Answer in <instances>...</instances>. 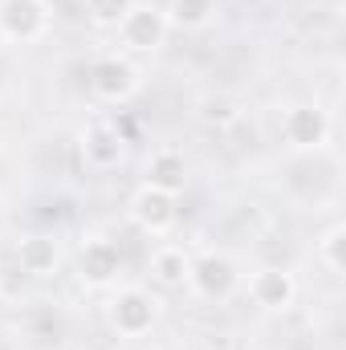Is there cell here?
<instances>
[{
    "label": "cell",
    "mask_w": 346,
    "mask_h": 350,
    "mask_svg": "<svg viewBox=\"0 0 346 350\" xmlns=\"http://www.w3.org/2000/svg\"><path fill=\"white\" fill-rule=\"evenodd\" d=\"M106 318H110L114 334H122V338H143V334L155 326V318H159V301H155L147 289L127 285V289H118V293L110 297Z\"/></svg>",
    "instance_id": "6da1fadb"
},
{
    "label": "cell",
    "mask_w": 346,
    "mask_h": 350,
    "mask_svg": "<svg viewBox=\"0 0 346 350\" xmlns=\"http://www.w3.org/2000/svg\"><path fill=\"white\" fill-rule=\"evenodd\" d=\"M114 33H118L122 49H131V53H155L163 45V37H168V16H163V8L135 0L127 8V16L118 21Z\"/></svg>",
    "instance_id": "7a4b0ae2"
},
{
    "label": "cell",
    "mask_w": 346,
    "mask_h": 350,
    "mask_svg": "<svg viewBox=\"0 0 346 350\" xmlns=\"http://www.w3.org/2000/svg\"><path fill=\"white\" fill-rule=\"evenodd\" d=\"M78 151H82L90 172H114L127 155V139L110 118H90L78 135Z\"/></svg>",
    "instance_id": "3957f363"
},
{
    "label": "cell",
    "mask_w": 346,
    "mask_h": 350,
    "mask_svg": "<svg viewBox=\"0 0 346 350\" xmlns=\"http://www.w3.org/2000/svg\"><path fill=\"white\" fill-rule=\"evenodd\" d=\"M49 33V4L45 0H0V37L8 41H41Z\"/></svg>",
    "instance_id": "277c9868"
},
{
    "label": "cell",
    "mask_w": 346,
    "mask_h": 350,
    "mask_svg": "<svg viewBox=\"0 0 346 350\" xmlns=\"http://www.w3.org/2000/svg\"><path fill=\"white\" fill-rule=\"evenodd\" d=\"M131 220L147 232V237H168L179 220V200L172 191H159V187H139L135 200H131Z\"/></svg>",
    "instance_id": "5b68a950"
},
{
    "label": "cell",
    "mask_w": 346,
    "mask_h": 350,
    "mask_svg": "<svg viewBox=\"0 0 346 350\" xmlns=\"http://www.w3.org/2000/svg\"><path fill=\"white\" fill-rule=\"evenodd\" d=\"M237 281H241V273H237V265L228 261L224 253H204V257H196L191 269H187V285L204 301H224L237 289Z\"/></svg>",
    "instance_id": "8992f818"
},
{
    "label": "cell",
    "mask_w": 346,
    "mask_h": 350,
    "mask_svg": "<svg viewBox=\"0 0 346 350\" xmlns=\"http://www.w3.org/2000/svg\"><path fill=\"white\" fill-rule=\"evenodd\" d=\"M281 139L293 147V151H318L330 143V118L318 110V106H289L281 114Z\"/></svg>",
    "instance_id": "52a82bcc"
},
{
    "label": "cell",
    "mask_w": 346,
    "mask_h": 350,
    "mask_svg": "<svg viewBox=\"0 0 346 350\" xmlns=\"http://www.w3.org/2000/svg\"><path fill=\"white\" fill-rule=\"evenodd\" d=\"M90 90H94V98H102V102H127V98H135V90H139V70H135L127 57L106 53V57H98V62L90 66Z\"/></svg>",
    "instance_id": "ba28073f"
},
{
    "label": "cell",
    "mask_w": 346,
    "mask_h": 350,
    "mask_svg": "<svg viewBox=\"0 0 346 350\" xmlns=\"http://www.w3.org/2000/svg\"><path fill=\"white\" fill-rule=\"evenodd\" d=\"M249 297H253L257 310L281 314V310L293 306L297 281H293V273H285V269H277V265H265V269H257V273L249 277Z\"/></svg>",
    "instance_id": "9c48e42d"
},
{
    "label": "cell",
    "mask_w": 346,
    "mask_h": 350,
    "mask_svg": "<svg viewBox=\"0 0 346 350\" xmlns=\"http://www.w3.org/2000/svg\"><path fill=\"white\" fill-rule=\"evenodd\" d=\"M78 269H82V281L86 285H110L122 273L118 245L106 241V237H86L82 249H78Z\"/></svg>",
    "instance_id": "30bf717a"
},
{
    "label": "cell",
    "mask_w": 346,
    "mask_h": 350,
    "mask_svg": "<svg viewBox=\"0 0 346 350\" xmlns=\"http://www.w3.org/2000/svg\"><path fill=\"white\" fill-rule=\"evenodd\" d=\"M143 183L179 196L183 183H187V159H183V151H179V147H159V151L147 159V167H143Z\"/></svg>",
    "instance_id": "8fae6325"
},
{
    "label": "cell",
    "mask_w": 346,
    "mask_h": 350,
    "mask_svg": "<svg viewBox=\"0 0 346 350\" xmlns=\"http://www.w3.org/2000/svg\"><path fill=\"white\" fill-rule=\"evenodd\" d=\"M220 12V0H168L163 16H168V29H183V33H200L216 21Z\"/></svg>",
    "instance_id": "7c38bea8"
},
{
    "label": "cell",
    "mask_w": 346,
    "mask_h": 350,
    "mask_svg": "<svg viewBox=\"0 0 346 350\" xmlns=\"http://www.w3.org/2000/svg\"><path fill=\"white\" fill-rule=\"evenodd\" d=\"M57 261H62V253H57V241H49V237H25L16 245V265L29 277H49Z\"/></svg>",
    "instance_id": "4fadbf2b"
},
{
    "label": "cell",
    "mask_w": 346,
    "mask_h": 350,
    "mask_svg": "<svg viewBox=\"0 0 346 350\" xmlns=\"http://www.w3.org/2000/svg\"><path fill=\"white\" fill-rule=\"evenodd\" d=\"M187 269H191V257H187L179 245H163V249H155V257H151V277H155L163 289L187 285Z\"/></svg>",
    "instance_id": "5bb4252c"
},
{
    "label": "cell",
    "mask_w": 346,
    "mask_h": 350,
    "mask_svg": "<svg viewBox=\"0 0 346 350\" xmlns=\"http://www.w3.org/2000/svg\"><path fill=\"white\" fill-rule=\"evenodd\" d=\"M237 118H241V110H237V102L224 98V94H208V98L200 102V122H208V126H228V122H237Z\"/></svg>",
    "instance_id": "9a60e30c"
},
{
    "label": "cell",
    "mask_w": 346,
    "mask_h": 350,
    "mask_svg": "<svg viewBox=\"0 0 346 350\" xmlns=\"http://www.w3.org/2000/svg\"><path fill=\"white\" fill-rule=\"evenodd\" d=\"M135 0H86V16L98 25V29H118V21L127 16Z\"/></svg>",
    "instance_id": "2e32d148"
},
{
    "label": "cell",
    "mask_w": 346,
    "mask_h": 350,
    "mask_svg": "<svg viewBox=\"0 0 346 350\" xmlns=\"http://www.w3.org/2000/svg\"><path fill=\"white\" fill-rule=\"evenodd\" d=\"M343 237H346V228L334 224V228L318 241V257H322V265H326L330 273H343Z\"/></svg>",
    "instance_id": "e0dca14e"
},
{
    "label": "cell",
    "mask_w": 346,
    "mask_h": 350,
    "mask_svg": "<svg viewBox=\"0 0 346 350\" xmlns=\"http://www.w3.org/2000/svg\"><path fill=\"white\" fill-rule=\"evenodd\" d=\"M0 297H4V273H0Z\"/></svg>",
    "instance_id": "ac0fdd59"
}]
</instances>
